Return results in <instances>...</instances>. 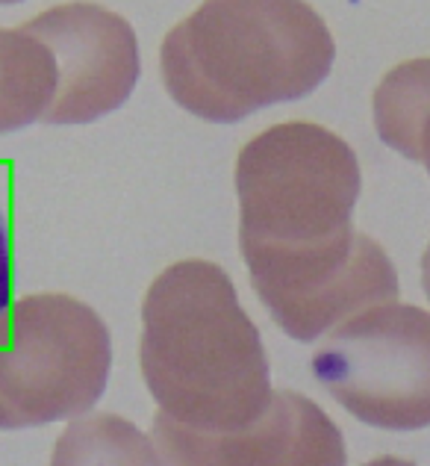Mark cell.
<instances>
[{"label":"cell","instance_id":"cell-1","mask_svg":"<svg viewBox=\"0 0 430 466\" xmlns=\"http://www.w3.org/2000/svg\"><path fill=\"white\" fill-rule=\"evenodd\" d=\"M139 366L156 410L192 431H248L277 392L230 275L201 257L165 266L147 287Z\"/></svg>","mask_w":430,"mask_h":466},{"label":"cell","instance_id":"cell-2","mask_svg":"<svg viewBox=\"0 0 430 466\" xmlns=\"http://www.w3.org/2000/svg\"><path fill=\"white\" fill-rule=\"evenodd\" d=\"M334 59V35L304 0H204L159 47L171 101L213 125L301 101Z\"/></svg>","mask_w":430,"mask_h":466},{"label":"cell","instance_id":"cell-3","mask_svg":"<svg viewBox=\"0 0 430 466\" xmlns=\"http://www.w3.org/2000/svg\"><path fill=\"white\" fill-rule=\"evenodd\" d=\"M363 189L351 145L313 121H284L236 159L239 245L306 248L351 230Z\"/></svg>","mask_w":430,"mask_h":466},{"label":"cell","instance_id":"cell-4","mask_svg":"<svg viewBox=\"0 0 430 466\" xmlns=\"http://www.w3.org/2000/svg\"><path fill=\"white\" fill-rule=\"evenodd\" d=\"M109 372L113 337L92 304L33 292L0 313V431L92 413Z\"/></svg>","mask_w":430,"mask_h":466},{"label":"cell","instance_id":"cell-5","mask_svg":"<svg viewBox=\"0 0 430 466\" xmlns=\"http://www.w3.org/2000/svg\"><path fill=\"white\" fill-rule=\"evenodd\" d=\"M310 370L354 420L384 431L430 428V310L368 308L330 330Z\"/></svg>","mask_w":430,"mask_h":466},{"label":"cell","instance_id":"cell-6","mask_svg":"<svg viewBox=\"0 0 430 466\" xmlns=\"http://www.w3.org/2000/svg\"><path fill=\"white\" fill-rule=\"evenodd\" d=\"M239 251L268 316L298 342H315L368 308L398 301V272L384 245L354 228L306 248Z\"/></svg>","mask_w":430,"mask_h":466},{"label":"cell","instance_id":"cell-7","mask_svg":"<svg viewBox=\"0 0 430 466\" xmlns=\"http://www.w3.org/2000/svg\"><path fill=\"white\" fill-rule=\"evenodd\" d=\"M56 59L59 86L45 125H92L139 83V39L127 18L97 4H59L24 24Z\"/></svg>","mask_w":430,"mask_h":466},{"label":"cell","instance_id":"cell-8","mask_svg":"<svg viewBox=\"0 0 430 466\" xmlns=\"http://www.w3.org/2000/svg\"><path fill=\"white\" fill-rule=\"evenodd\" d=\"M147 434L159 466H280L292 437V399L289 390L275 392L268 413L248 431H192L156 410Z\"/></svg>","mask_w":430,"mask_h":466},{"label":"cell","instance_id":"cell-9","mask_svg":"<svg viewBox=\"0 0 430 466\" xmlns=\"http://www.w3.org/2000/svg\"><path fill=\"white\" fill-rule=\"evenodd\" d=\"M59 86L56 59L24 27H0V133L45 121Z\"/></svg>","mask_w":430,"mask_h":466},{"label":"cell","instance_id":"cell-10","mask_svg":"<svg viewBox=\"0 0 430 466\" xmlns=\"http://www.w3.org/2000/svg\"><path fill=\"white\" fill-rule=\"evenodd\" d=\"M51 466H159L151 434L118 413H83L56 437Z\"/></svg>","mask_w":430,"mask_h":466},{"label":"cell","instance_id":"cell-11","mask_svg":"<svg viewBox=\"0 0 430 466\" xmlns=\"http://www.w3.org/2000/svg\"><path fill=\"white\" fill-rule=\"evenodd\" d=\"M372 113L380 142L422 163V133L430 121V59L392 68L375 89Z\"/></svg>","mask_w":430,"mask_h":466},{"label":"cell","instance_id":"cell-12","mask_svg":"<svg viewBox=\"0 0 430 466\" xmlns=\"http://www.w3.org/2000/svg\"><path fill=\"white\" fill-rule=\"evenodd\" d=\"M292 437L280 466H348V449L339 425L313 399L289 390Z\"/></svg>","mask_w":430,"mask_h":466},{"label":"cell","instance_id":"cell-13","mask_svg":"<svg viewBox=\"0 0 430 466\" xmlns=\"http://www.w3.org/2000/svg\"><path fill=\"white\" fill-rule=\"evenodd\" d=\"M12 308V242H9V225L6 213L0 207V313Z\"/></svg>","mask_w":430,"mask_h":466},{"label":"cell","instance_id":"cell-14","mask_svg":"<svg viewBox=\"0 0 430 466\" xmlns=\"http://www.w3.org/2000/svg\"><path fill=\"white\" fill-rule=\"evenodd\" d=\"M422 287H425V296L430 301V242H427V248L422 254Z\"/></svg>","mask_w":430,"mask_h":466},{"label":"cell","instance_id":"cell-15","mask_svg":"<svg viewBox=\"0 0 430 466\" xmlns=\"http://www.w3.org/2000/svg\"><path fill=\"white\" fill-rule=\"evenodd\" d=\"M422 163H425L427 175H430V121L425 125V133H422Z\"/></svg>","mask_w":430,"mask_h":466},{"label":"cell","instance_id":"cell-16","mask_svg":"<svg viewBox=\"0 0 430 466\" xmlns=\"http://www.w3.org/2000/svg\"><path fill=\"white\" fill-rule=\"evenodd\" d=\"M365 466H413V463L401 461V458H375V461H368Z\"/></svg>","mask_w":430,"mask_h":466},{"label":"cell","instance_id":"cell-17","mask_svg":"<svg viewBox=\"0 0 430 466\" xmlns=\"http://www.w3.org/2000/svg\"><path fill=\"white\" fill-rule=\"evenodd\" d=\"M0 4H21V0H0Z\"/></svg>","mask_w":430,"mask_h":466}]
</instances>
